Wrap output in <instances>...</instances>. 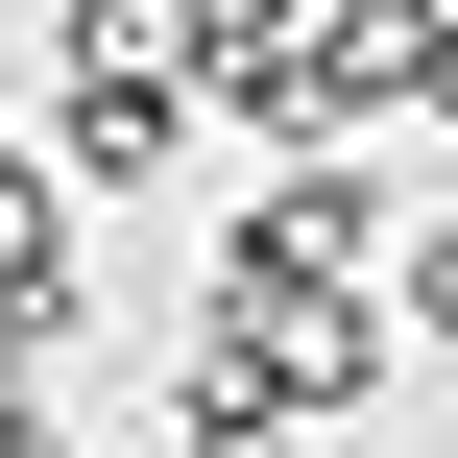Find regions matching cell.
<instances>
[{"label":"cell","instance_id":"3","mask_svg":"<svg viewBox=\"0 0 458 458\" xmlns=\"http://www.w3.org/2000/svg\"><path fill=\"white\" fill-rule=\"evenodd\" d=\"M72 338V169H0V362Z\"/></svg>","mask_w":458,"mask_h":458},{"label":"cell","instance_id":"4","mask_svg":"<svg viewBox=\"0 0 458 458\" xmlns=\"http://www.w3.org/2000/svg\"><path fill=\"white\" fill-rule=\"evenodd\" d=\"M193 458H290V435H266V411H242L217 362H193Z\"/></svg>","mask_w":458,"mask_h":458},{"label":"cell","instance_id":"1","mask_svg":"<svg viewBox=\"0 0 458 458\" xmlns=\"http://www.w3.org/2000/svg\"><path fill=\"white\" fill-rule=\"evenodd\" d=\"M338 266H386V193H362L338 145H290V169L242 193V242H217V290H338Z\"/></svg>","mask_w":458,"mask_h":458},{"label":"cell","instance_id":"5","mask_svg":"<svg viewBox=\"0 0 458 458\" xmlns=\"http://www.w3.org/2000/svg\"><path fill=\"white\" fill-rule=\"evenodd\" d=\"M411 338H458V217H435V242H411Z\"/></svg>","mask_w":458,"mask_h":458},{"label":"cell","instance_id":"2","mask_svg":"<svg viewBox=\"0 0 458 458\" xmlns=\"http://www.w3.org/2000/svg\"><path fill=\"white\" fill-rule=\"evenodd\" d=\"M362 362H386V338H362V290H217V386H242L266 435H290V411H338Z\"/></svg>","mask_w":458,"mask_h":458}]
</instances>
